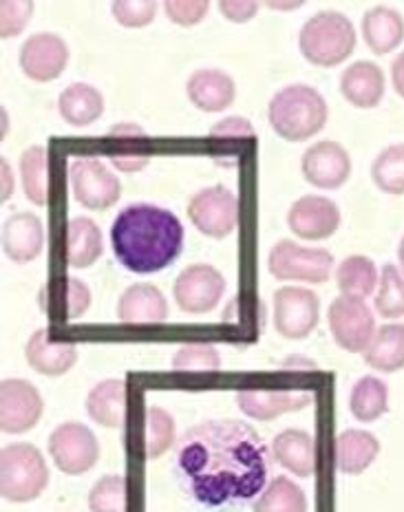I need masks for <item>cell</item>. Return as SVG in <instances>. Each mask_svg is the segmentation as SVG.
<instances>
[{
    "instance_id": "cell-41",
    "label": "cell",
    "mask_w": 404,
    "mask_h": 512,
    "mask_svg": "<svg viewBox=\"0 0 404 512\" xmlns=\"http://www.w3.org/2000/svg\"><path fill=\"white\" fill-rule=\"evenodd\" d=\"M157 7L155 0H115L111 14L124 27H146L155 20Z\"/></svg>"
},
{
    "instance_id": "cell-5",
    "label": "cell",
    "mask_w": 404,
    "mask_h": 512,
    "mask_svg": "<svg viewBox=\"0 0 404 512\" xmlns=\"http://www.w3.org/2000/svg\"><path fill=\"white\" fill-rule=\"evenodd\" d=\"M49 484V466L40 448L29 442L7 444L0 451V495L14 504L38 499Z\"/></svg>"
},
{
    "instance_id": "cell-33",
    "label": "cell",
    "mask_w": 404,
    "mask_h": 512,
    "mask_svg": "<svg viewBox=\"0 0 404 512\" xmlns=\"http://www.w3.org/2000/svg\"><path fill=\"white\" fill-rule=\"evenodd\" d=\"M349 411L363 424L376 422L389 411V389L376 376H363L356 380L349 393Z\"/></svg>"
},
{
    "instance_id": "cell-17",
    "label": "cell",
    "mask_w": 404,
    "mask_h": 512,
    "mask_svg": "<svg viewBox=\"0 0 404 512\" xmlns=\"http://www.w3.org/2000/svg\"><path fill=\"white\" fill-rule=\"evenodd\" d=\"M3 252L14 263H31L45 250V223L29 210H18L3 223Z\"/></svg>"
},
{
    "instance_id": "cell-35",
    "label": "cell",
    "mask_w": 404,
    "mask_h": 512,
    "mask_svg": "<svg viewBox=\"0 0 404 512\" xmlns=\"http://www.w3.org/2000/svg\"><path fill=\"white\" fill-rule=\"evenodd\" d=\"M254 512H307V497L290 477H276L263 488Z\"/></svg>"
},
{
    "instance_id": "cell-44",
    "label": "cell",
    "mask_w": 404,
    "mask_h": 512,
    "mask_svg": "<svg viewBox=\"0 0 404 512\" xmlns=\"http://www.w3.org/2000/svg\"><path fill=\"white\" fill-rule=\"evenodd\" d=\"M252 124L246 120V117L232 115L226 117V120L217 122L210 128V137L212 140H241V137H252Z\"/></svg>"
},
{
    "instance_id": "cell-39",
    "label": "cell",
    "mask_w": 404,
    "mask_h": 512,
    "mask_svg": "<svg viewBox=\"0 0 404 512\" xmlns=\"http://www.w3.org/2000/svg\"><path fill=\"white\" fill-rule=\"evenodd\" d=\"M91 512H126V479L124 475H104L89 493Z\"/></svg>"
},
{
    "instance_id": "cell-42",
    "label": "cell",
    "mask_w": 404,
    "mask_h": 512,
    "mask_svg": "<svg viewBox=\"0 0 404 512\" xmlns=\"http://www.w3.org/2000/svg\"><path fill=\"white\" fill-rule=\"evenodd\" d=\"M34 14L31 0H3L0 3V36L16 38L29 25V18Z\"/></svg>"
},
{
    "instance_id": "cell-4",
    "label": "cell",
    "mask_w": 404,
    "mask_h": 512,
    "mask_svg": "<svg viewBox=\"0 0 404 512\" xmlns=\"http://www.w3.org/2000/svg\"><path fill=\"white\" fill-rule=\"evenodd\" d=\"M356 40L352 18L338 9H321L303 23L299 47L303 58L316 67H336L352 56Z\"/></svg>"
},
{
    "instance_id": "cell-16",
    "label": "cell",
    "mask_w": 404,
    "mask_h": 512,
    "mask_svg": "<svg viewBox=\"0 0 404 512\" xmlns=\"http://www.w3.org/2000/svg\"><path fill=\"white\" fill-rule=\"evenodd\" d=\"M301 173L316 188L336 190L352 175V157L334 140L316 142L301 157Z\"/></svg>"
},
{
    "instance_id": "cell-3",
    "label": "cell",
    "mask_w": 404,
    "mask_h": 512,
    "mask_svg": "<svg viewBox=\"0 0 404 512\" xmlns=\"http://www.w3.org/2000/svg\"><path fill=\"white\" fill-rule=\"evenodd\" d=\"M327 102L321 91L296 82L279 89L268 104V122L287 142H305L327 124Z\"/></svg>"
},
{
    "instance_id": "cell-29",
    "label": "cell",
    "mask_w": 404,
    "mask_h": 512,
    "mask_svg": "<svg viewBox=\"0 0 404 512\" xmlns=\"http://www.w3.org/2000/svg\"><path fill=\"white\" fill-rule=\"evenodd\" d=\"M58 111L71 126H89L104 113V95L89 82H73L60 93Z\"/></svg>"
},
{
    "instance_id": "cell-9",
    "label": "cell",
    "mask_w": 404,
    "mask_h": 512,
    "mask_svg": "<svg viewBox=\"0 0 404 512\" xmlns=\"http://www.w3.org/2000/svg\"><path fill=\"white\" fill-rule=\"evenodd\" d=\"M73 197L89 210L111 208L122 195L120 179L100 157H73L69 164Z\"/></svg>"
},
{
    "instance_id": "cell-38",
    "label": "cell",
    "mask_w": 404,
    "mask_h": 512,
    "mask_svg": "<svg viewBox=\"0 0 404 512\" xmlns=\"http://www.w3.org/2000/svg\"><path fill=\"white\" fill-rule=\"evenodd\" d=\"M374 307L378 316L382 318L404 316V272L398 265L387 263L385 268H382Z\"/></svg>"
},
{
    "instance_id": "cell-14",
    "label": "cell",
    "mask_w": 404,
    "mask_h": 512,
    "mask_svg": "<svg viewBox=\"0 0 404 512\" xmlns=\"http://www.w3.org/2000/svg\"><path fill=\"white\" fill-rule=\"evenodd\" d=\"M18 64L27 78L51 82L62 76L69 64V45L53 31H38L29 36L18 53Z\"/></svg>"
},
{
    "instance_id": "cell-40",
    "label": "cell",
    "mask_w": 404,
    "mask_h": 512,
    "mask_svg": "<svg viewBox=\"0 0 404 512\" xmlns=\"http://www.w3.org/2000/svg\"><path fill=\"white\" fill-rule=\"evenodd\" d=\"M221 367V354L215 345L188 343L173 356V369L177 371H217Z\"/></svg>"
},
{
    "instance_id": "cell-22",
    "label": "cell",
    "mask_w": 404,
    "mask_h": 512,
    "mask_svg": "<svg viewBox=\"0 0 404 512\" xmlns=\"http://www.w3.org/2000/svg\"><path fill=\"white\" fill-rule=\"evenodd\" d=\"M25 358L40 376L58 378L69 373L78 362V347L73 343H53L47 329H36L27 340Z\"/></svg>"
},
{
    "instance_id": "cell-47",
    "label": "cell",
    "mask_w": 404,
    "mask_h": 512,
    "mask_svg": "<svg viewBox=\"0 0 404 512\" xmlns=\"http://www.w3.org/2000/svg\"><path fill=\"white\" fill-rule=\"evenodd\" d=\"M391 82H393V89H396L398 95L404 98V51L398 53V58L391 62Z\"/></svg>"
},
{
    "instance_id": "cell-12",
    "label": "cell",
    "mask_w": 404,
    "mask_h": 512,
    "mask_svg": "<svg viewBox=\"0 0 404 512\" xmlns=\"http://www.w3.org/2000/svg\"><path fill=\"white\" fill-rule=\"evenodd\" d=\"M226 292L223 274L208 263H193L179 272L173 285L177 307L186 314H208Z\"/></svg>"
},
{
    "instance_id": "cell-43",
    "label": "cell",
    "mask_w": 404,
    "mask_h": 512,
    "mask_svg": "<svg viewBox=\"0 0 404 512\" xmlns=\"http://www.w3.org/2000/svg\"><path fill=\"white\" fill-rule=\"evenodd\" d=\"M164 12L175 25L193 27L206 18L210 3L208 0H166Z\"/></svg>"
},
{
    "instance_id": "cell-21",
    "label": "cell",
    "mask_w": 404,
    "mask_h": 512,
    "mask_svg": "<svg viewBox=\"0 0 404 512\" xmlns=\"http://www.w3.org/2000/svg\"><path fill=\"white\" fill-rule=\"evenodd\" d=\"M387 80L385 73L371 60H358L343 71L340 76V93L343 98L358 106V109H374L385 95Z\"/></svg>"
},
{
    "instance_id": "cell-31",
    "label": "cell",
    "mask_w": 404,
    "mask_h": 512,
    "mask_svg": "<svg viewBox=\"0 0 404 512\" xmlns=\"http://www.w3.org/2000/svg\"><path fill=\"white\" fill-rule=\"evenodd\" d=\"M378 283V268L369 256L352 254L336 268V287L340 296L363 298L365 301L367 296L374 294Z\"/></svg>"
},
{
    "instance_id": "cell-45",
    "label": "cell",
    "mask_w": 404,
    "mask_h": 512,
    "mask_svg": "<svg viewBox=\"0 0 404 512\" xmlns=\"http://www.w3.org/2000/svg\"><path fill=\"white\" fill-rule=\"evenodd\" d=\"M261 3L257 0H219V12L226 16L230 23H248L257 16Z\"/></svg>"
},
{
    "instance_id": "cell-27",
    "label": "cell",
    "mask_w": 404,
    "mask_h": 512,
    "mask_svg": "<svg viewBox=\"0 0 404 512\" xmlns=\"http://www.w3.org/2000/svg\"><path fill=\"white\" fill-rule=\"evenodd\" d=\"M363 38L371 51L378 56H387L404 40L402 14L389 5L367 9L363 16Z\"/></svg>"
},
{
    "instance_id": "cell-25",
    "label": "cell",
    "mask_w": 404,
    "mask_h": 512,
    "mask_svg": "<svg viewBox=\"0 0 404 512\" xmlns=\"http://www.w3.org/2000/svg\"><path fill=\"white\" fill-rule=\"evenodd\" d=\"M380 442L374 433L363 429H347L334 440V462L340 473L360 475L376 462Z\"/></svg>"
},
{
    "instance_id": "cell-7",
    "label": "cell",
    "mask_w": 404,
    "mask_h": 512,
    "mask_svg": "<svg viewBox=\"0 0 404 512\" xmlns=\"http://www.w3.org/2000/svg\"><path fill=\"white\" fill-rule=\"evenodd\" d=\"M239 197L228 186L217 184L197 190L188 201V219L212 239H226L239 226Z\"/></svg>"
},
{
    "instance_id": "cell-46",
    "label": "cell",
    "mask_w": 404,
    "mask_h": 512,
    "mask_svg": "<svg viewBox=\"0 0 404 512\" xmlns=\"http://www.w3.org/2000/svg\"><path fill=\"white\" fill-rule=\"evenodd\" d=\"M0 181H3V188H0V199L7 201L9 197L14 195V173H12V166L7 164V159H0Z\"/></svg>"
},
{
    "instance_id": "cell-19",
    "label": "cell",
    "mask_w": 404,
    "mask_h": 512,
    "mask_svg": "<svg viewBox=\"0 0 404 512\" xmlns=\"http://www.w3.org/2000/svg\"><path fill=\"white\" fill-rule=\"evenodd\" d=\"M186 93L197 109L206 113L226 111L237 98V84L223 69H197L190 73Z\"/></svg>"
},
{
    "instance_id": "cell-37",
    "label": "cell",
    "mask_w": 404,
    "mask_h": 512,
    "mask_svg": "<svg viewBox=\"0 0 404 512\" xmlns=\"http://www.w3.org/2000/svg\"><path fill=\"white\" fill-rule=\"evenodd\" d=\"M175 444V420L162 407H148L144 422V455L146 460H157Z\"/></svg>"
},
{
    "instance_id": "cell-34",
    "label": "cell",
    "mask_w": 404,
    "mask_h": 512,
    "mask_svg": "<svg viewBox=\"0 0 404 512\" xmlns=\"http://www.w3.org/2000/svg\"><path fill=\"white\" fill-rule=\"evenodd\" d=\"M62 303L49 307V314H62V320H78L84 314L89 312L91 307V290L89 285L82 279H76V276H67V279L56 281L53 285L47 287V296L45 301H60Z\"/></svg>"
},
{
    "instance_id": "cell-18",
    "label": "cell",
    "mask_w": 404,
    "mask_h": 512,
    "mask_svg": "<svg viewBox=\"0 0 404 512\" xmlns=\"http://www.w3.org/2000/svg\"><path fill=\"white\" fill-rule=\"evenodd\" d=\"M312 393L303 389H241L237 393L239 409L252 420L270 422L285 413L305 409Z\"/></svg>"
},
{
    "instance_id": "cell-10",
    "label": "cell",
    "mask_w": 404,
    "mask_h": 512,
    "mask_svg": "<svg viewBox=\"0 0 404 512\" xmlns=\"http://www.w3.org/2000/svg\"><path fill=\"white\" fill-rule=\"evenodd\" d=\"M327 320L340 349L349 354H365L376 334V318L363 298L338 296L329 305Z\"/></svg>"
},
{
    "instance_id": "cell-1",
    "label": "cell",
    "mask_w": 404,
    "mask_h": 512,
    "mask_svg": "<svg viewBox=\"0 0 404 512\" xmlns=\"http://www.w3.org/2000/svg\"><path fill=\"white\" fill-rule=\"evenodd\" d=\"M175 471L197 504L217 508L250 501L268 482V446L246 422L206 420L177 442Z\"/></svg>"
},
{
    "instance_id": "cell-32",
    "label": "cell",
    "mask_w": 404,
    "mask_h": 512,
    "mask_svg": "<svg viewBox=\"0 0 404 512\" xmlns=\"http://www.w3.org/2000/svg\"><path fill=\"white\" fill-rule=\"evenodd\" d=\"M20 181L31 204L45 206L49 201V155L47 148L34 144L25 148L18 159Z\"/></svg>"
},
{
    "instance_id": "cell-2",
    "label": "cell",
    "mask_w": 404,
    "mask_h": 512,
    "mask_svg": "<svg viewBox=\"0 0 404 512\" xmlns=\"http://www.w3.org/2000/svg\"><path fill=\"white\" fill-rule=\"evenodd\" d=\"M111 245L126 270L153 274L168 268L182 254L184 226L162 206L131 204L113 221Z\"/></svg>"
},
{
    "instance_id": "cell-28",
    "label": "cell",
    "mask_w": 404,
    "mask_h": 512,
    "mask_svg": "<svg viewBox=\"0 0 404 512\" xmlns=\"http://www.w3.org/2000/svg\"><path fill=\"white\" fill-rule=\"evenodd\" d=\"M87 413L104 429L122 426L126 418V382L109 378L95 384L87 396Z\"/></svg>"
},
{
    "instance_id": "cell-48",
    "label": "cell",
    "mask_w": 404,
    "mask_h": 512,
    "mask_svg": "<svg viewBox=\"0 0 404 512\" xmlns=\"http://www.w3.org/2000/svg\"><path fill=\"white\" fill-rule=\"evenodd\" d=\"M268 9H279V12H292V9L303 7V0H265Z\"/></svg>"
},
{
    "instance_id": "cell-26",
    "label": "cell",
    "mask_w": 404,
    "mask_h": 512,
    "mask_svg": "<svg viewBox=\"0 0 404 512\" xmlns=\"http://www.w3.org/2000/svg\"><path fill=\"white\" fill-rule=\"evenodd\" d=\"M104 252V239L98 223L89 217H76L67 223L65 261L69 268L87 270Z\"/></svg>"
},
{
    "instance_id": "cell-11",
    "label": "cell",
    "mask_w": 404,
    "mask_h": 512,
    "mask_svg": "<svg viewBox=\"0 0 404 512\" xmlns=\"http://www.w3.org/2000/svg\"><path fill=\"white\" fill-rule=\"evenodd\" d=\"M321 320L318 296L299 285H287L274 292V327L287 340L310 336Z\"/></svg>"
},
{
    "instance_id": "cell-23",
    "label": "cell",
    "mask_w": 404,
    "mask_h": 512,
    "mask_svg": "<svg viewBox=\"0 0 404 512\" xmlns=\"http://www.w3.org/2000/svg\"><path fill=\"white\" fill-rule=\"evenodd\" d=\"M272 455L285 471L296 477H312L318 466V451L314 437L301 429H285L274 437Z\"/></svg>"
},
{
    "instance_id": "cell-13",
    "label": "cell",
    "mask_w": 404,
    "mask_h": 512,
    "mask_svg": "<svg viewBox=\"0 0 404 512\" xmlns=\"http://www.w3.org/2000/svg\"><path fill=\"white\" fill-rule=\"evenodd\" d=\"M45 413L36 384L23 378H9L0 384V429L9 435H20L34 429Z\"/></svg>"
},
{
    "instance_id": "cell-20",
    "label": "cell",
    "mask_w": 404,
    "mask_h": 512,
    "mask_svg": "<svg viewBox=\"0 0 404 512\" xmlns=\"http://www.w3.org/2000/svg\"><path fill=\"white\" fill-rule=\"evenodd\" d=\"M118 318L124 325H157L168 318L166 296L151 283H133L118 301Z\"/></svg>"
},
{
    "instance_id": "cell-8",
    "label": "cell",
    "mask_w": 404,
    "mask_h": 512,
    "mask_svg": "<svg viewBox=\"0 0 404 512\" xmlns=\"http://www.w3.org/2000/svg\"><path fill=\"white\" fill-rule=\"evenodd\" d=\"M49 455L60 473L84 475L100 460V442L82 422H62L49 435Z\"/></svg>"
},
{
    "instance_id": "cell-30",
    "label": "cell",
    "mask_w": 404,
    "mask_h": 512,
    "mask_svg": "<svg viewBox=\"0 0 404 512\" xmlns=\"http://www.w3.org/2000/svg\"><path fill=\"white\" fill-rule=\"evenodd\" d=\"M367 365L380 373L404 369V323L382 325L365 351Z\"/></svg>"
},
{
    "instance_id": "cell-24",
    "label": "cell",
    "mask_w": 404,
    "mask_h": 512,
    "mask_svg": "<svg viewBox=\"0 0 404 512\" xmlns=\"http://www.w3.org/2000/svg\"><path fill=\"white\" fill-rule=\"evenodd\" d=\"M111 164L122 173H137L151 164V151L146 144V131L135 122H120L109 128Z\"/></svg>"
},
{
    "instance_id": "cell-36",
    "label": "cell",
    "mask_w": 404,
    "mask_h": 512,
    "mask_svg": "<svg viewBox=\"0 0 404 512\" xmlns=\"http://www.w3.org/2000/svg\"><path fill=\"white\" fill-rule=\"evenodd\" d=\"M371 179L387 195H404V144H391L376 155Z\"/></svg>"
},
{
    "instance_id": "cell-15",
    "label": "cell",
    "mask_w": 404,
    "mask_h": 512,
    "mask_svg": "<svg viewBox=\"0 0 404 512\" xmlns=\"http://www.w3.org/2000/svg\"><path fill=\"white\" fill-rule=\"evenodd\" d=\"M287 226L305 241L329 239L340 228V208L323 195L299 197L287 210Z\"/></svg>"
},
{
    "instance_id": "cell-49",
    "label": "cell",
    "mask_w": 404,
    "mask_h": 512,
    "mask_svg": "<svg viewBox=\"0 0 404 512\" xmlns=\"http://www.w3.org/2000/svg\"><path fill=\"white\" fill-rule=\"evenodd\" d=\"M398 261H400V270L404 272V237L400 239V245H398Z\"/></svg>"
},
{
    "instance_id": "cell-6",
    "label": "cell",
    "mask_w": 404,
    "mask_h": 512,
    "mask_svg": "<svg viewBox=\"0 0 404 512\" xmlns=\"http://www.w3.org/2000/svg\"><path fill=\"white\" fill-rule=\"evenodd\" d=\"M334 256L323 248H305V245L281 239L268 256V268L274 279L299 283H325L334 272Z\"/></svg>"
}]
</instances>
